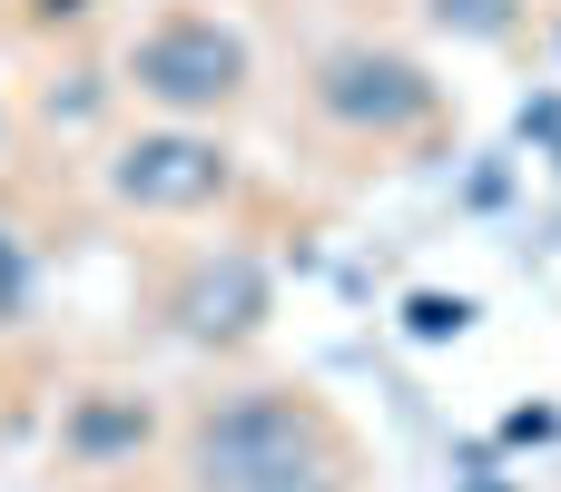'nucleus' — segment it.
Returning <instances> with one entry per match:
<instances>
[{
    "label": "nucleus",
    "mask_w": 561,
    "mask_h": 492,
    "mask_svg": "<svg viewBox=\"0 0 561 492\" xmlns=\"http://www.w3.org/2000/svg\"><path fill=\"white\" fill-rule=\"evenodd\" d=\"M316 99H325L345 128H414V118L434 108V79H424L414 59H394V49H345V59H325Z\"/></svg>",
    "instance_id": "obj_4"
},
{
    "label": "nucleus",
    "mask_w": 561,
    "mask_h": 492,
    "mask_svg": "<svg viewBox=\"0 0 561 492\" xmlns=\"http://www.w3.org/2000/svg\"><path fill=\"white\" fill-rule=\"evenodd\" d=\"M128 79H138V99H158V108L197 118V108H227V99L247 89V49H237V30H217V20L168 10V20H148V30H138Z\"/></svg>",
    "instance_id": "obj_1"
},
{
    "label": "nucleus",
    "mask_w": 561,
    "mask_h": 492,
    "mask_svg": "<svg viewBox=\"0 0 561 492\" xmlns=\"http://www.w3.org/2000/svg\"><path fill=\"white\" fill-rule=\"evenodd\" d=\"M108 187H118L128 207H207V197L227 187V148H217V138H187V128H158V138H128V148H118Z\"/></svg>",
    "instance_id": "obj_3"
},
{
    "label": "nucleus",
    "mask_w": 561,
    "mask_h": 492,
    "mask_svg": "<svg viewBox=\"0 0 561 492\" xmlns=\"http://www.w3.org/2000/svg\"><path fill=\"white\" fill-rule=\"evenodd\" d=\"M306 444H316V424H306L296 404L247 394V404H227V414L197 434V473H207V492H286L296 473H316Z\"/></svg>",
    "instance_id": "obj_2"
},
{
    "label": "nucleus",
    "mask_w": 561,
    "mask_h": 492,
    "mask_svg": "<svg viewBox=\"0 0 561 492\" xmlns=\"http://www.w3.org/2000/svg\"><path fill=\"white\" fill-rule=\"evenodd\" d=\"M286 492H335V483H325V473H296V483H286Z\"/></svg>",
    "instance_id": "obj_5"
}]
</instances>
